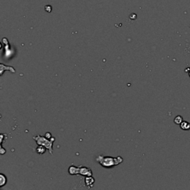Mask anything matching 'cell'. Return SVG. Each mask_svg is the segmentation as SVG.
<instances>
[{"label":"cell","instance_id":"cell-3","mask_svg":"<svg viewBox=\"0 0 190 190\" xmlns=\"http://www.w3.org/2000/svg\"><path fill=\"white\" fill-rule=\"evenodd\" d=\"M79 174L83 176H85V177H88V176H92V171L91 169L88 167H80V169H79Z\"/></svg>","mask_w":190,"mask_h":190},{"label":"cell","instance_id":"cell-9","mask_svg":"<svg viewBox=\"0 0 190 190\" xmlns=\"http://www.w3.org/2000/svg\"><path fill=\"white\" fill-rule=\"evenodd\" d=\"M181 128L184 130L190 129V123L187 122H182L181 125Z\"/></svg>","mask_w":190,"mask_h":190},{"label":"cell","instance_id":"cell-1","mask_svg":"<svg viewBox=\"0 0 190 190\" xmlns=\"http://www.w3.org/2000/svg\"><path fill=\"white\" fill-rule=\"evenodd\" d=\"M96 160L105 168H111L114 167V166H117L123 163V159L122 157L118 156L116 157H113L110 156H102V155H98L96 158Z\"/></svg>","mask_w":190,"mask_h":190},{"label":"cell","instance_id":"cell-5","mask_svg":"<svg viewBox=\"0 0 190 190\" xmlns=\"http://www.w3.org/2000/svg\"><path fill=\"white\" fill-rule=\"evenodd\" d=\"M0 66H1V75H2L3 73H4V71H6V70H8V71H10L12 73L16 72L15 69L13 67H12V66H5V65H3V64H1Z\"/></svg>","mask_w":190,"mask_h":190},{"label":"cell","instance_id":"cell-4","mask_svg":"<svg viewBox=\"0 0 190 190\" xmlns=\"http://www.w3.org/2000/svg\"><path fill=\"white\" fill-rule=\"evenodd\" d=\"M95 179L93 178L92 176H88V177H86L85 179V182L86 186H88V188L92 187L94 186V184H95Z\"/></svg>","mask_w":190,"mask_h":190},{"label":"cell","instance_id":"cell-6","mask_svg":"<svg viewBox=\"0 0 190 190\" xmlns=\"http://www.w3.org/2000/svg\"><path fill=\"white\" fill-rule=\"evenodd\" d=\"M79 169L80 167H74V166H71L68 169V172L71 175H75V174H79Z\"/></svg>","mask_w":190,"mask_h":190},{"label":"cell","instance_id":"cell-13","mask_svg":"<svg viewBox=\"0 0 190 190\" xmlns=\"http://www.w3.org/2000/svg\"><path fill=\"white\" fill-rule=\"evenodd\" d=\"M189 76H190V72H189Z\"/></svg>","mask_w":190,"mask_h":190},{"label":"cell","instance_id":"cell-2","mask_svg":"<svg viewBox=\"0 0 190 190\" xmlns=\"http://www.w3.org/2000/svg\"><path fill=\"white\" fill-rule=\"evenodd\" d=\"M33 139L35 140L37 145H41L45 146L51 155H53V143L55 141V138H51V139H48L46 137L41 136V135H37V136H34Z\"/></svg>","mask_w":190,"mask_h":190},{"label":"cell","instance_id":"cell-11","mask_svg":"<svg viewBox=\"0 0 190 190\" xmlns=\"http://www.w3.org/2000/svg\"><path fill=\"white\" fill-rule=\"evenodd\" d=\"M45 136L47 138H48V139H51V138H52V135H51V134L50 132H47V133H46Z\"/></svg>","mask_w":190,"mask_h":190},{"label":"cell","instance_id":"cell-8","mask_svg":"<svg viewBox=\"0 0 190 190\" xmlns=\"http://www.w3.org/2000/svg\"><path fill=\"white\" fill-rule=\"evenodd\" d=\"M7 182V178L3 174H0V186H3Z\"/></svg>","mask_w":190,"mask_h":190},{"label":"cell","instance_id":"cell-10","mask_svg":"<svg viewBox=\"0 0 190 190\" xmlns=\"http://www.w3.org/2000/svg\"><path fill=\"white\" fill-rule=\"evenodd\" d=\"M182 120H183V118L181 116H177L175 118H174V122L176 123V124L179 125V124H181V123H182Z\"/></svg>","mask_w":190,"mask_h":190},{"label":"cell","instance_id":"cell-7","mask_svg":"<svg viewBox=\"0 0 190 190\" xmlns=\"http://www.w3.org/2000/svg\"><path fill=\"white\" fill-rule=\"evenodd\" d=\"M46 149H46L45 146H43V145H38V147L36 149V152H37V153L38 154V155H43L45 152Z\"/></svg>","mask_w":190,"mask_h":190},{"label":"cell","instance_id":"cell-12","mask_svg":"<svg viewBox=\"0 0 190 190\" xmlns=\"http://www.w3.org/2000/svg\"><path fill=\"white\" fill-rule=\"evenodd\" d=\"M5 152H6V151H5L4 149H3L2 147V152H1V154H2V155H3V154H4Z\"/></svg>","mask_w":190,"mask_h":190}]
</instances>
